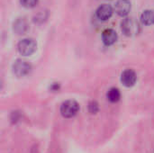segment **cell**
<instances>
[{
  "mask_svg": "<svg viewBox=\"0 0 154 153\" xmlns=\"http://www.w3.org/2000/svg\"><path fill=\"white\" fill-rule=\"evenodd\" d=\"M121 29L125 35L134 36L140 33L141 25L140 23L134 17H127L124 19L121 23Z\"/></svg>",
  "mask_w": 154,
  "mask_h": 153,
  "instance_id": "6da1fadb",
  "label": "cell"
},
{
  "mask_svg": "<svg viewBox=\"0 0 154 153\" xmlns=\"http://www.w3.org/2000/svg\"><path fill=\"white\" fill-rule=\"evenodd\" d=\"M37 49V43L31 38L23 39L18 43V51L23 56H30Z\"/></svg>",
  "mask_w": 154,
  "mask_h": 153,
  "instance_id": "7a4b0ae2",
  "label": "cell"
},
{
  "mask_svg": "<svg viewBox=\"0 0 154 153\" xmlns=\"http://www.w3.org/2000/svg\"><path fill=\"white\" fill-rule=\"evenodd\" d=\"M79 110V106L75 100H67L60 106V113L66 118L75 116Z\"/></svg>",
  "mask_w": 154,
  "mask_h": 153,
  "instance_id": "3957f363",
  "label": "cell"
},
{
  "mask_svg": "<svg viewBox=\"0 0 154 153\" xmlns=\"http://www.w3.org/2000/svg\"><path fill=\"white\" fill-rule=\"evenodd\" d=\"M31 70H32V66L26 60H17L13 64V72L18 78L28 75L31 72Z\"/></svg>",
  "mask_w": 154,
  "mask_h": 153,
  "instance_id": "277c9868",
  "label": "cell"
},
{
  "mask_svg": "<svg viewBox=\"0 0 154 153\" xmlns=\"http://www.w3.org/2000/svg\"><path fill=\"white\" fill-rule=\"evenodd\" d=\"M137 80L136 73L133 69H125L121 75V82L126 87H133Z\"/></svg>",
  "mask_w": 154,
  "mask_h": 153,
  "instance_id": "5b68a950",
  "label": "cell"
},
{
  "mask_svg": "<svg viewBox=\"0 0 154 153\" xmlns=\"http://www.w3.org/2000/svg\"><path fill=\"white\" fill-rule=\"evenodd\" d=\"M131 2L129 0H118L115 5V11L120 16H126L131 11Z\"/></svg>",
  "mask_w": 154,
  "mask_h": 153,
  "instance_id": "8992f818",
  "label": "cell"
},
{
  "mask_svg": "<svg viewBox=\"0 0 154 153\" xmlns=\"http://www.w3.org/2000/svg\"><path fill=\"white\" fill-rule=\"evenodd\" d=\"M96 14H97V17L98 19H100L102 21H106L112 16L113 8L110 5L104 4V5H101L100 6H98Z\"/></svg>",
  "mask_w": 154,
  "mask_h": 153,
  "instance_id": "52a82bcc",
  "label": "cell"
},
{
  "mask_svg": "<svg viewBox=\"0 0 154 153\" xmlns=\"http://www.w3.org/2000/svg\"><path fill=\"white\" fill-rule=\"evenodd\" d=\"M102 40L106 45L110 46L117 41V33L113 29H106L102 33Z\"/></svg>",
  "mask_w": 154,
  "mask_h": 153,
  "instance_id": "ba28073f",
  "label": "cell"
},
{
  "mask_svg": "<svg viewBox=\"0 0 154 153\" xmlns=\"http://www.w3.org/2000/svg\"><path fill=\"white\" fill-rule=\"evenodd\" d=\"M28 23L24 18H18L14 23V31L17 34H23L28 30Z\"/></svg>",
  "mask_w": 154,
  "mask_h": 153,
  "instance_id": "9c48e42d",
  "label": "cell"
},
{
  "mask_svg": "<svg viewBox=\"0 0 154 153\" xmlns=\"http://www.w3.org/2000/svg\"><path fill=\"white\" fill-rule=\"evenodd\" d=\"M141 22L145 25H152L154 23V10H144L141 14Z\"/></svg>",
  "mask_w": 154,
  "mask_h": 153,
  "instance_id": "30bf717a",
  "label": "cell"
},
{
  "mask_svg": "<svg viewBox=\"0 0 154 153\" xmlns=\"http://www.w3.org/2000/svg\"><path fill=\"white\" fill-rule=\"evenodd\" d=\"M106 97L111 103H116L119 101V99L121 97V93L118 88L112 87L108 90V92L106 94Z\"/></svg>",
  "mask_w": 154,
  "mask_h": 153,
  "instance_id": "8fae6325",
  "label": "cell"
},
{
  "mask_svg": "<svg viewBox=\"0 0 154 153\" xmlns=\"http://www.w3.org/2000/svg\"><path fill=\"white\" fill-rule=\"evenodd\" d=\"M39 0H20L21 5L26 8H32L38 4Z\"/></svg>",
  "mask_w": 154,
  "mask_h": 153,
  "instance_id": "7c38bea8",
  "label": "cell"
},
{
  "mask_svg": "<svg viewBox=\"0 0 154 153\" xmlns=\"http://www.w3.org/2000/svg\"><path fill=\"white\" fill-rule=\"evenodd\" d=\"M88 110L91 114H96L98 111V104L95 101H92L88 105Z\"/></svg>",
  "mask_w": 154,
  "mask_h": 153,
  "instance_id": "4fadbf2b",
  "label": "cell"
},
{
  "mask_svg": "<svg viewBox=\"0 0 154 153\" xmlns=\"http://www.w3.org/2000/svg\"><path fill=\"white\" fill-rule=\"evenodd\" d=\"M51 90L52 91H58L60 89V84L59 83H52L50 87Z\"/></svg>",
  "mask_w": 154,
  "mask_h": 153,
  "instance_id": "5bb4252c",
  "label": "cell"
}]
</instances>
